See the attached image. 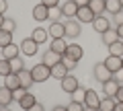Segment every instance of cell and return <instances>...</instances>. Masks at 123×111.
Listing matches in <instances>:
<instances>
[{
  "label": "cell",
  "mask_w": 123,
  "mask_h": 111,
  "mask_svg": "<svg viewBox=\"0 0 123 111\" xmlns=\"http://www.w3.org/2000/svg\"><path fill=\"white\" fill-rule=\"evenodd\" d=\"M31 74H33V80L35 82H45V80L51 78V68L41 62V64H35V66L31 68Z\"/></svg>",
  "instance_id": "6da1fadb"
},
{
  "label": "cell",
  "mask_w": 123,
  "mask_h": 111,
  "mask_svg": "<svg viewBox=\"0 0 123 111\" xmlns=\"http://www.w3.org/2000/svg\"><path fill=\"white\" fill-rule=\"evenodd\" d=\"M18 47H21V52H23L25 58H33L37 53V49H39V43H37L33 37H25V39L18 43Z\"/></svg>",
  "instance_id": "7a4b0ae2"
},
{
  "label": "cell",
  "mask_w": 123,
  "mask_h": 111,
  "mask_svg": "<svg viewBox=\"0 0 123 111\" xmlns=\"http://www.w3.org/2000/svg\"><path fill=\"white\" fill-rule=\"evenodd\" d=\"M60 82H62V89L66 91L68 95H74L76 91L80 89V85H78V78H76L74 74H68V76H64V78L60 80Z\"/></svg>",
  "instance_id": "3957f363"
},
{
  "label": "cell",
  "mask_w": 123,
  "mask_h": 111,
  "mask_svg": "<svg viewBox=\"0 0 123 111\" xmlns=\"http://www.w3.org/2000/svg\"><path fill=\"white\" fill-rule=\"evenodd\" d=\"M92 72H94V78H97L101 85H103V82H107L109 78H113V72H111V70H109V68H107L103 62H101V64H97Z\"/></svg>",
  "instance_id": "277c9868"
},
{
  "label": "cell",
  "mask_w": 123,
  "mask_h": 111,
  "mask_svg": "<svg viewBox=\"0 0 123 111\" xmlns=\"http://www.w3.org/2000/svg\"><path fill=\"white\" fill-rule=\"evenodd\" d=\"M64 56L70 58V60H74V62H80L82 56H84V49H82V45H78V43H68V49H66Z\"/></svg>",
  "instance_id": "5b68a950"
},
{
  "label": "cell",
  "mask_w": 123,
  "mask_h": 111,
  "mask_svg": "<svg viewBox=\"0 0 123 111\" xmlns=\"http://www.w3.org/2000/svg\"><path fill=\"white\" fill-rule=\"evenodd\" d=\"M47 31H49V37H51V39H66V27H64V23H60V21L51 23Z\"/></svg>",
  "instance_id": "8992f818"
},
{
  "label": "cell",
  "mask_w": 123,
  "mask_h": 111,
  "mask_svg": "<svg viewBox=\"0 0 123 111\" xmlns=\"http://www.w3.org/2000/svg\"><path fill=\"white\" fill-rule=\"evenodd\" d=\"M119 86H121V82L113 76V78H109L107 82H103V95H105V97H115Z\"/></svg>",
  "instance_id": "52a82bcc"
},
{
  "label": "cell",
  "mask_w": 123,
  "mask_h": 111,
  "mask_svg": "<svg viewBox=\"0 0 123 111\" xmlns=\"http://www.w3.org/2000/svg\"><path fill=\"white\" fill-rule=\"evenodd\" d=\"M82 103H84L86 107H92V109H98V103H101V99H98L97 91H92V89H86V91H84V99H82Z\"/></svg>",
  "instance_id": "ba28073f"
},
{
  "label": "cell",
  "mask_w": 123,
  "mask_h": 111,
  "mask_svg": "<svg viewBox=\"0 0 123 111\" xmlns=\"http://www.w3.org/2000/svg\"><path fill=\"white\" fill-rule=\"evenodd\" d=\"M76 21H78L80 25H82V23H92V21H94V13L90 10V6H78Z\"/></svg>",
  "instance_id": "9c48e42d"
},
{
  "label": "cell",
  "mask_w": 123,
  "mask_h": 111,
  "mask_svg": "<svg viewBox=\"0 0 123 111\" xmlns=\"http://www.w3.org/2000/svg\"><path fill=\"white\" fill-rule=\"evenodd\" d=\"M103 64H105L113 74H115V72H119V70H123V58H119V56H111V53H109L107 60H105Z\"/></svg>",
  "instance_id": "30bf717a"
},
{
  "label": "cell",
  "mask_w": 123,
  "mask_h": 111,
  "mask_svg": "<svg viewBox=\"0 0 123 111\" xmlns=\"http://www.w3.org/2000/svg\"><path fill=\"white\" fill-rule=\"evenodd\" d=\"M90 25H92V29H94L97 33H101V35L107 31V29H111L109 19H107V17H103V14H101V17H94V21H92Z\"/></svg>",
  "instance_id": "8fae6325"
},
{
  "label": "cell",
  "mask_w": 123,
  "mask_h": 111,
  "mask_svg": "<svg viewBox=\"0 0 123 111\" xmlns=\"http://www.w3.org/2000/svg\"><path fill=\"white\" fill-rule=\"evenodd\" d=\"M64 27H66V37H68V39H74V37H78L80 31H82V25H80V23H74L72 19L64 23Z\"/></svg>",
  "instance_id": "7c38bea8"
},
{
  "label": "cell",
  "mask_w": 123,
  "mask_h": 111,
  "mask_svg": "<svg viewBox=\"0 0 123 111\" xmlns=\"http://www.w3.org/2000/svg\"><path fill=\"white\" fill-rule=\"evenodd\" d=\"M62 10V17H68V19H74L76 13H78V4H76L74 0H68V2H64V4L60 6Z\"/></svg>",
  "instance_id": "4fadbf2b"
},
{
  "label": "cell",
  "mask_w": 123,
  "mask_h": 111,
  "mask_svg": "<svg viewBox=\"0 0 123 111\" xmlns=\"http://www.w3.org/2000/svg\"><path fill=\"white\" fill-rule=\"evenodd\" d=\"M33 19H35L37 23L47 21V19H49V8H47L45 4H41V2H39V4H37L35 8H33Z\"/></svg>",
  "instance_id": "5bb4252c"
},
{
  "label": "cell",
  "mask_w": 123,
  "mask_h": 111,
  "mask_svg": "<svg viewBox=\"0 0 123 111\" xmlns=\"http://www.w3.org/2000/svg\"><path fill=\"white\" fill-rule=\"evenodd\" d=\"M41 62H43L45 66H49V68H51V66H55V64H60V62H62V56H60V53H53L51 49H47V52L43 53Z\"/></svg>",
  "instance_id": "9a60e30c"
},
{
  "label": "cell",
  "mask_w": 123,
  "mask_h": 111,
  "mask_svg": "<svg viewBox=\"0 0 123 111\" xmlns=\"http://www.w3.org/2000/svg\"><path fill=\"white\" fill-rule=\"evenodd\" d=\"M18 53H21V47H18L14 41L8 43L6 47H2V58H4V60H12V58H17Z\"/></svg>",
  "instance_id": "2e32d148"
},
{
  "label": "cell",
  "mask_w": 123,
  "mask_h": 111,
  "mask_svg": "<svg viewBox=\"0 0 123 111\" xmlns=\"http://www.w3.org/2000/svg\"><path fill=\"white\" fill-rule=\"evenodd\" d=\"M88 6H90V10L94 13V17H101L107 10V0H90Z\"/></svg>",
  "instance_id": "e0dca14e"
},
{
  "label": "cell",
  "mask_w": 123,
  "mask_h": 111,
  "mask_svg": "<svg viewBox=\"0 0 123 111\" xmlns=\"http://www.w3.org/2000/svg\"><path fill=\"white\" fill-rule=\"evenodd\" d=\"M18 78H21V86H23V89H27V91H29L31 86L35 85L33 74H31V70H27V68H25L23 72H18Z\"/></svg>",
  "instance_id": "ac0fdd59"
},
{
  "label": "cell",
  "mask_w": 123,
  "mask_h": 111,
  "mask_svg": "<svg viewBox=\"0 0 123 111\" xmlns=\"http://www.w3.org/2000/svg\"><path fill=\"white\" fill-rule=\"evenodd\" d=\"M4 86H6V89H10V91L21 89V78H18V74L10 72L8 76H4Z\"/></svg>",
  "instance_id": "d6986e66"
},
{
  "label": "cell",
  "mask_w": 123,
  "mask_h": 111,
  "mask_svg": "<svg viewBox=\"0 0 123 111\" xmlns=\"http://www.w3.org/2000/svg\"><path fill=\"white\" fill-rule=\"evenodd\" d=\"M68 74H70V70L66 68V64H64V62H60V64H55V66H51V78L62 80L64 76H68Z\"/></svg>",
  "instance_id": "ffe728a7"
},
{
  "label": "cell",
  "mask_w": 123,
  "mask_h": 111,
  "mask_svg": "<svg viewBox=\"0 0 123 111\" xmlns=\"http://www.w3.org/2000/svg\"><path fill=\"white\" fill-rule=\"evenodd\" d=\"M49 49H51L53 53H60V56H64V53H66V49H68V43H66V39H51Z\"/></svg>",
  "instance_id": "44dd1931"
},
{
  "label": "cell",
  "mask_w": 123,
  "mask_h": 111,
  "mask_svg": "<svg viewBox=\"0 0 123 111\" xmlns=\"http://www.w3.org/2000/svg\"><path fill=\"white\" fill-rule=\"evenodd\" d=\"M35 103H37L35 95H33V93H29V91H27V93L23 95L21 99H18V105H21V107H23V109H25V111H27V109H31V107L35 105Z\"/></svg>",
  "instance_id": "7402d4cb"
},
{
  "label": "cell",
  "mask_w": 123,
  "mask_h": 111,
  "mask_svg": "<svg viewBox=\"0 0 123 111\" xmlns=\"http://www.w3.org/2000/svg\"><path fill=\"white\" fill-rule=\"evenodd\" d=\"M31 37H33L37 43H45V41L49 39V31H47V29H43V27H37V29H33Z\"/></svg>",
  "instance_id": "603a6c76"
},
{
  "label": "cell",
  "mask_w": 123,
  "mask_h": 111,
  "mask_svg": "<svg viewBox=\"0 0 123 111\" xmlns=\"http://www.w3.org/2000/svg\"><path fill=\"white\" fill-rule=\"evenodd\" d=\"M103 43L107 45V47H109L111 43H115V41H119V35H117V29H113V27H111V29H107L105 33H103Z\"/></svg>",
  "instance_id": "cb8c5ba5"
},
{
  "label": "cell",
  "mask_w": 123,
  "mask_h": 111,
  "mask_svg": "<svg viewBox=\"0 0 123 111\" xmlns=\"http://www.w3.org/2000/svg\"><path fill=\"white\" fill-rule=\"evenodd\" d=\"M12 101H14L12 91H10V89H6V86H2V89H0V105H2V107H8Z\"/></svg>",
  "instance_id": "d4e9b609"
},
{
  "label": "cell",
  "mask_w": 123,
  "mask_h": 111,
  "mask_svg": "<svg viewBox=\"0 0 123 111\" xmlns=\"http://www.w3.org/2000/svg\"><path fill=\"white\" fill-rule=\"evenodd\" d=\"M115 103H117L115 97H103L101 103H98V111H113L115 109Z\"/></svg>",
  "instance_id": "484cf974"
},
{
  "label": "cell",
  "mask_w": 123,
  "mask_h": 111,
  "mask_svg": "<svg viewBox=\"0 0 123 111\" xmlns=\"http://www.w3.org/2000/svg\"><path fill=\"white\" fill-rule=\"evenodd\" d=\"M109 53L111 56H119V58H123V41H115V43L109 45Z\"/></svg>",
  "instance_id": "4316f807"
},
{
  "label": "cell",
  "mask_w": 123,
  "mask_h": 111,
  "mask_svg": "<svg viewBox=\"0 0 123 111\" xmlns=\"http://www.w3.org/2000/svg\"><path fill=\"white\" fill-rule=\"evenodd\" d=\"M10 68H12L14 74H18V72L25 70V64H23V58H21V56H17V58L10 60Z\"/></svg>",
  "instance_id": "83f0119b"
},
{
  "label": "cell",
  "mask_w": 123,
  "mask_h": 111,
  "mask_svg": "<svg viewBox=\"0 0 123 111\" xmlns=\"http://www.w3.org/2000/svg\"><path fill=\"white\" fill-rule=\"evenodd\" d=\"M119 10H123V6H121V2H119V0H107V13L117 14Z\"/></svg>",
  "instance_id": "f1b7e54d"
},
{
  "label": "cell",
  "mask_w": 123,
  "mask_h": 111,
  "mask_svg": "<svg viewBox=\"0 0 123 111\" xmlns=\"http://www.w3.org/2000/svg\"><path fill=\"white\" fill-rule=\"evenodd\" d=\"M8 43H12V33L4 31V29H0V49L6 47Z\"/></svg>",
  "instance_id": "f546056e"
},
{
  "label": "cell",
  "mask_w": 123,
  "mask_h": 111,
  "mask_svg": "<svg viewBox=\"0 0 123 111\" xmlns=\"http://www.w3.org/2000/svg\"><path fill=\"white\" fill-rule=\"evenodd\" d=\"M66 107H68V111H86V105L82 101H76V99H72Z\"/></svg>",
  "instance_id": "4dcf8cb0"
},
{
  "label": "cell",
  "mask_w": 123,
  "mask_h": 111,
  "mask_svg": "<svg viewBox=\"0 0 123 111\" xmlns=\"http://www.w3.org/2000/svg\"><path fill=\"white\" fill-rule=\"evenodd\" d=\"M10 72H12V68H10V60L0 58V76H8Z\"/></svg>",
  "instance_id": "1f68e13d"
},
{
  "label": "cell",
  "mask_w": 123,
  "mask_h": 111,
  "mask_svg": "<svg viewBox=\"0 0 123 111\" xmlns=\"http://www.w3.org/2000/svg\"><path fill=\"white\" fill-rule=\"evenodd\" d=\"M2 29L4 31H8V33H14V29H17V21L14 19H4V23H2Z\"/></svg>",
  "instance_id": "d6a6232c"
},
{
  "label": "cell",
  "mask_w": 123,
  "mask_h": 111,
  "mask_svg": "<svg viewBox=\"0 0 123 111\" xmlns=\"http://www.w3.org/2000/svg\"><path fill=\"white\" fill-rule=\"evenodd\" d=\"M60 17H62V10L57 8V6H55V8H49V19H51L53 23H55V21H60Z\"/></svg>",
  "instance_id": "836d02e7"
},
{
  "label": "cell",
  "mask_w": 123,
  "mask_h": 111,
  "mask_svg": "<svg viewBox=\"0 0 123 111\" xmlns=\"http://www.w3.org/2000/svg\"><path fill=\"white\" fill-rule=\"evenodd\" d=\"M62 62L66 64V68H68V70H74V68L78 66V62H74V60H70V58H66V56H62Z\"/></svg>",
  "instance_id": "e575fe53"
},
{
  "label": "cell",
  "mask_w": 123,
  "mask_h": 111,
  "mask_svg": "<svg viewBox=\"0 0 123 111\" xmlns=\"http://www.w3.org/2000/svg\"><path fill=\"white\" fill-rule=\"evenodd\" d=\"M41 4H45L47 8H55L60 6V0H41Z\"/></svg>",
  "instance_id": "d590c367"
},
{
  "label": "cell",
  "mask_w": 123,
  "mask_h": 111,
  "mask_svg": "<svg viewBox=\"0 0 123 111\" xmlns=\"http://www.w3.org/2000/svg\"><path fill=\"white\" fill-rule=\"evenodd\" d=\"M113 23L115 25H123V10H119L117 14H113Z\"/></svg>",
  "instance_id": "8d00e7d4"
},
{
  "label": "cell",
  "mask_w": 123,
  "mask_h": 111,
  "mask_svg": "<svg viewBox=\"0 0 123 111\" xmlns=\"http://www.w3.org/2000/svg\"><path fill=\"white\" fill-rule=\"evenodd\" d=\"M25 93H27V89H23V86H21V89H17V91H12V97H14V101H18V99H21Z\"/></svg>",
  "instance_id": "74e56055"
},
{
  "label": "cell",
  "mask_w": 123,
  "mask_h": 111,
  "mask_svg": "<svg viewBox=\"0 0 123 111\" xmlns=\"http://www.w3.org/2000/svg\"><path fill=\"white\" fill-rule=\"evenodd\" d=\"M115 99H117L119 103H123V85H121V86L117 89V95H115Z\"/></svg>",
  "instance_id": "f35d334b"
},
{
  "label": "cell",
  "mask_w": 123,
  "mask_h": 111,
  "mask_svg": "<svg viewBox=\"0 0 123 111\" xmlns=\"http://www.w3.org/2000/svg\"><path fill=\"white\" fill-rule=\"evenodd\" d=\"M27 111H45V107L41 105V103H35V105L31 107V109H27Z\"/></svg>",
  "instance_id": "ab89813d"
},
{
  "label": "cell",
  "mask_w": 123,
  "mask_h": 111,
  "mask_svg": "<svg viewBox=\"0 0 123 111\" xmlns=\"http://www.w3.org/2000/svg\"><path fill=\"white\" fill-rule=\"evenodd\" d=\"M6 8H8V4H6V0H0V14H4Z\"/></svg>",
  "instance_id": "60d3db41"
},
{
  "label": "cell",
  "mask_w": 123,
  "mask_h": 111,
  "mask_svg": "<svg viewBox=\"0 0 123 111\" xmlns=\"http://www.w3.org/2000/svg\"><path fill=\"white\" fill-rule=\"evenodd\" d=\"M115 29H117V35H119V39L123 41V25H117Z\"/></svg>",
  "instance_id": "b9f144b4"
},
{
  "label": "cell",
  "mask_w": 123,
  "mask_h": 111,
  "mask_svg": "<svg viewBox=\"0 0 123 111\" xmlns=\"http://www.w3.org/2000/svg\"><path fill=\"white\" fill-rule=\"evenodd\" d=\"M51 111H68V107H66V105H55Z\"/></svg>",
  "instance_id": "7bdbcfd3"
},
{
  "label": "cell",
  "mask_w": 123,
  "mask_h": 111,
  "mask_svg": "<svg viewBox=\"0 0 123 111\" xmlns=\"http://www.w3.org/2000/svg\"><path fill=\"white\" fill-rule=\"evenodd\" d=\"M76 4L78 6H88V2H90V0H74Z\"/></svg>",
  "instance_id": "ee69618b"
},
{
  "label": "cell",
  "mask_w": 123,
  "mask_h": 111,
  "mask_svg": "<svg viewBox=\"0 0 123 111\" xmlns=\"http://www.w3.org/2000/svg\"><path fill=\"white\" fill-rule=\"evenodd\" d=\"M113 111H123V103L117 101V103H115V109H113Z\"/></svg>",
  "instance_id": "f6af8a7d"
},
{
  "label": "cell",
  "mask_w": 123,
  "mask_h": 111,
  "mask_svg": "<svg viewBox=\"0 0 123 111\" xmlns=\"http://www.w3.org/2000/svg\"><path fill=\"white\" fill-rule=\"evenodd\" d=\"M4 19H6L4 14H0V29H2V23H4Z\"/></svg>",
  "instance_id": "bcb514c9"
},
{
  "label": "cell",
  "mask_w": 123,
  "mask_h": 111,
  "mask_svg": "<svg viewBox=\"0 0 123 111\" xmlns=\"http://www.w3.org/2000/svg\"><path fill=\"white\" fill-rule=\"evenodd\" d=\"M0 111H12V109H10V107H2V105H0Z\"/></svg>",
  "instance_id": "7dc6e473"
},
{
  "label": "cell",
  "mask_w": 123,
  "mask_h": 111,
  "mask_svg": "<svg viewBox=\"0 0 123 111\" xmlns=\"http://www.w3.org/2000/svg\"><path fill=\"white\" fill-rule=\"evenodd\" d=\"M86 111H98V109H92V107H86Z\"/></svg>",
  "instance_id": "c3c4849f"
},
{
  "label": "cell",
  "mask_w": 123,
  "mask_h": 111,
  "mask_svg": "<svg viewBox=\"0 0 123 111\" xmlns=\"http://www.w3.org/2000/svg\"><path fill=\"white\" fill-rule=\"evenodd\" d=\"M119 2H121V6H123V0H119Z\"/></svg>",
  "instance_id": "681fc988"
}]
</instances>
